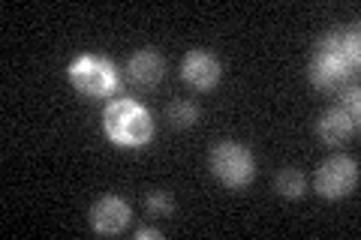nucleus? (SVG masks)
I'll list each match as a JSON object with an SVG mask.
<instances>
[{
	"label": "nucleus",
	"mask_w": 361,
	"mask_h": 240,
	"mask_svg": "<svg viewBox=\"0 0 361 240\" xmlns=\"http://www.w3.org/2000/svg\"><path fill=\"white\" fill-rule=\"evenodd\" d=\"M358 30L349 33H329L322 37L310 61V82L319 90H334L349 82L353 70H358Z\"/></svg>",
	"instance_id": "f257e3e1"
},
{
	"label": "nucleus",
	"mask_w": 361,
	"mask_h": 240,
	"mask_svg": "<svg viewBox=\"0 0 361 240\" xmlns=\"http://www.w3.org/2000/svg\"><path fill=\"white\" fill-rule=\"evenodd\" d=\"M103 130L109 141L123 151H139L151 141L154 135V120L145 106L135 99H111L103 111Z\"/></svg>",
	"instance_id": "f03ea898"
},
{
	"label": "nucleus",
	"mask_w": 361,
	"mask_h": 240,
	"mask_svg": "<svg viewBox=\"0 0 361 240\" xmlns=\"http://www.w3.org/2000/svg\"><path fill=\"white\" fill-rule=\"evenodd\" d=\"M70 84L78 90L82 96L90 99H99V96H109L118 90V70L109 57H99V54H82L70 63Z\"/></svg>",
	"instance_id": "7ed1b4c3"
},
{
	"label": "nucleus",
	"mask_w": 361,
	"mask_h": 240,
	"mask_svg": "<svg viewBox=\"0 0 361 240\" xmlns=\"http://www.w3.org/2000/svg\"><path fill=\"white\" fill-rule=\"evenodd\" d=\"M211 171L223 187L241 189L256 177V159L238 141H220L211 151Z\"/></svg>",
	"instance_id": "20e7f679"
},
{
	"label": "nucleus",
	"mask_w": 361,
	"mask_h": 240,
	"mask_svg": "<svg viewBox=\"0 0 361 240\" xmlns=\"http://www.w3.org/2000/svg\"><path fill=\"white\" fill-rule=\"evenodd\" d=\"M313 187L322 198L337 201V198H346L353 196L355 187H358V163L353 156H331L316 168V177H313Z\"/></svg>",
	"instance_id": "39448f33"
},
{
	"label": "nucleus",
	"mask_w": 361,
	"mask_h": 240,
	"mask_svg": "<svg viewBox=\"0 0 361 240\" xmlns=\"http://www.w3.org/2000/svg\"><path fill=\"white\" fill-rule=\"evenodd\" d=\"M87 222L97 234H121L130 225V204L121 196H103L94 201L87 213Z\"/></svg>",
	"instance_id": "423d86ee"
},
{
	"label": "nucleus",
	"mask_w": 361,
	"mask_h": 240,
	"mask_svg": "<svg viewBox=\"0 0 361 240\" xmlns=\"http://www.w3.org/2000/svg\"><path fill=\"white\" fill-rule=\"evenodd\" d=\"M180 78L193 87V90H211L220 84V63L211 51L193 49L184 54V63H180Z\"/></svg>",
	"instance_id": "0eeeda50"
},
{
	"label": "nucleus",
	"mask_w": 361,
	"mask_h": 240,
	"mask_svg": "<svg viewBox=\"0 0 361 240\" xmlns=\"http://www.w3.org/2000/svg\"><path fill=\"white\" fill-rule=\"evenodd\" d=\"M127 72H130V82L139 84V87H154L163 82V72H166V63L163 57L157 54L154 49H142L130 57L127 63Z\"/></svg>",
	"instance_id": "6e6552de"
},
{
	"label": "nucleus",
	"mask_w": 361,
	"mask_h": 240,
	"mask_svg": "<svg viewBox=\"0 0 361 240\" xmlns=\"http://www.w3.org/2000/svg\"><path fill=\"white\" fill-rule=\"evenodd\" d=\"M316 132H319V139H322L325 144L337 147V144H343L349 135H355V132H358V120H355V118H349L343 108H337V106H334L331 111H325L322 118H319V123H316Z\"/></svg>",
	"instance_id": "1a4fd4ad"
},
{
	"label": "nucleus",
	"mask_w": 361,
	"mask_h": 240,
	"mask_svg": "<svg viewBox=\"0 0 361 240\" xmlns=\"http://www.w3.org/2000/svg\"><path fill=\"white\" fill-rule=\"evenodd\" d=\"M274 189L283 198H304V192H307V180H304V175L298 168H283L274 177Z\"/></svg>",
	"instance_id": "9d476101"
},
{
	"label": "nucleus",
	"mask_w": 361,
	"mask_h": 240,
	"mask_svg": "<svg viewBox=\"0 0 361 240\" xmlns=\"http://www.w3.org/2000/svg\"><path fill=\"white\" fill-rule=\"evenodd\" d=\"M166 120L172 123V127H178V130L193 127V123L199 120V108H196V102H190V99H175V102H169V108H166Z\"/></svg>",
	"instance_id": "9b49d317"
},
{
	"label": "nucleus",
	"mask_w": 361,
	"mask_h": 240,
	"mask_svg": "<svg viewBox=\"0 0 361 240\" xmlns=\"http://www.w3.org/2000/svg\"><path fill=\"white\" fill-rule=\"evenodd\" d=\"M145 208H148V213H154V216H169L175 210V201L169 192L154 189V192H148V198H145Z\"/></svg>",
	"instance_id": "f8f14e48"
},
{
	"label": "nucleus",
	"mask_w": 361,
	"mask_h": 240,
	"mask_svg": "<svg viewBox=\"0 0 361 240\" xmlns=\"http://www.w3.org/2000/svg\"><path fill=\"white\" fill-rule=\"evenodd\" d=\"M337 108H343L349 118L358 120V118H361V111H358V87H349L346 94L341 96V102H337Z\"/></svg>",
	"instance_id": "ddd939ff"
},
{
	"label": "nucleus",
	"mask_w": 361,
	"mask_h": 240,
	"mask_svg": "<svg viewBox=\"0 0 361 240\" xmlns=\"http://www.w3.org/2000/svg\"><path fill=\"white\" fill-rule=\"evenodd\" d=\"M135 237H139V240H148V237L160 240V228H139V232H135Z\"/></svg>",
	"instance_id": "4468645a"
}]
</instances>
